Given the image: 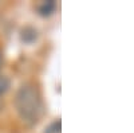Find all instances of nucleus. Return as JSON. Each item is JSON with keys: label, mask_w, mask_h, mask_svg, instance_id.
I'll list each match as a JSON object with an SVG mask.
<instances>
[{"label": "nucleus", "mask_w": 134, "mask_h": 133, "mask_svg": "<svg viewBox=\"0 0 134 133\" xmlns=\"http://www.w3.org/2000/svg\"><path fill=\"white\" fill-rule=\"evenodd\" d=\"M15 108L24 123L36 124L43 114V102L38 89L32 85H23L15 95Z\"/></svg>", "instance_id": "obj_1"}, {"label": "nucleus", "mask_w": 134, "mask_h": 133, "mask_svg": "<svg viewBox=\"0 0 134 133\" xmlns=\"http://www.w3.org/2000/svg\"><path fill=\"white\" fill-rule=\"evenodd\" d=\"M38 38V32L35 28H32V27H26L21 30V40H23L24 43H34L36 40Z\"/></svg>", "instance_id": "obj_3"}, {"label": "nucleus", "mask_w": 134, "mask_h": 133, "mask_svg": "<svg viewBox=\"0 0 134 133\" xmlns=\"http://www.w3.org/2000/svg\"><path fill=\"white\" fill-rule=\"evenodd\" d=\"M55 9H57V3L54 0H48V2H44L38 7V12L42 16H50L55 12Z\"/></svg>", "instance_id": "obj_2"}, {"label": "nucleus", "mask_w": 134, "mask_h": 133, "mask_svg": "<svg viewBox=\"0 0 134 133\" xmlns=\"http://www.w3.org/2000/svg\"><path fill=\"white\" fill-rule=\"evenodd\" d=\"M2 65H3V57H2V54H0V67H2Z\"/></svg>", "instance_id": "obj_6"}, {"label": "nucleus", "mask_w": 134, "mask_h": 133, "mask_svg": "<svg viewBox=\"0 0 134 133\" xmlns=\"http://www.w3.org/2000/svg\"><path fill=\"white\" fill-rule=\"evenodd\" d=\"M11 86L9 79L7 78L5 75H0V95H3L8 92V89Z\"/></svg>", "instance_id": "obj_5"}, {"label": "nucleus", "mask_w": 134, "mask_h": 133, "mask_svg": "<svg viewBox=\"0 0 134 133\" xmlns=\"http://www.w3.org/2000/svg\"><path fill=\"white\" fill-rule=\"evenodd\" d=\"M60 130H62V123H60V120H57L46 128L44 133H60Z\"/></svg>", "instance_id": "obj_4"}]
</instances>
